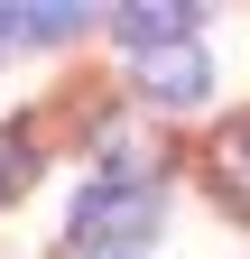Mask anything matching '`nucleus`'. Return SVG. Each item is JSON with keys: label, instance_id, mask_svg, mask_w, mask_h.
Listing matches in <instances>:
<instances>
[{"label": "nucleus", "instance_id": "obj_1", "mask_svg": "<svg viewBox=\"0 0 250 259\" xmlns=\"http://www.w3.org/2000/svg\"><path fill=\"white\" fill-rule=\"evenodd\" d=\"M148 222H158V185H148V176H111V185H84L74 194L65 241L74 250H130Z\"/></svg>", "mask_w": 250, "mask_h": 259}, {"label": "nucleus", "instance_id": "obj_2", "mask_svg": "<svg viewBox=\"0 0 250 259\" xmlns=\"http://www.w3.org/2000/svg\"><path fill=\"white\" fill-rule=\"evenodd\" d=\"M139 93H148V102H167V111L204 102V93H213V56H204L195 37H176V47H139Z\"/></svg>", "mask_w": 250, "mask_h": 259}, {"label": "nucleus", "instance_id": "obj_3", "mask_svg": "<svg viewBox=\"0 0 250 259\" xmlns=\"http://www.w3.org/2000/svg\"><path fill=\"white\" fill-rule=\"evenodd\" d=\"M204 167H213V194H223V204L250 222V111L213 130V157H204Z\"/></svg>", "mask_w": 250, "mask_h": 259}, {"label": "nucleus", "instance_id": "obj_4", "mask_svg": "<svg viewBox=\"0 0 250 259\" xmlns=\"http://www.w3.org/2000/svg\"><path fill=\"white\" fill-rule=\"evenodd\" d=\"M195 19L204 10H185V0H148V10L130 0V10H120V37H130V56L139 47H176V37H195Z\"/></svg>", "mask_w": 250, "mask_h": 259}, {"label": "nucleus", "instance_id": "obj_5", "mask_svg": "<svg viewBox=\"0 0 250 259\" xmlns=\"http://www.w3.org/2000/svg\"><path fill=\"white\" fill-rule=\"evenodd\" d=\"M0 28H19V37L56 47V37H74V28H84V10H74V0H65V10H56V0H28V10H0Z\"/></svg>", "mask_w": 250, "mask_h": 259}, {"label": "nucleus", "instance_id": "obj_6", "mask_svg": "<svg viewBox=\"0 0 250 259\" xmlns=\"http://www.w3.org/2000/svg\"><path fill=\"white\" fill-rule=\"evenodd\" d=\"M19 185H28V139H19V130H0V204H10Z\"/></svg>", "mask_w": 250, "mask_h": 259}]
</instances>
